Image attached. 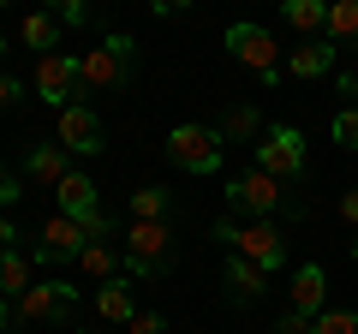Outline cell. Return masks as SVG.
<instances>
[{
	"mask_svg": "<svg viewBox=\"0 0 358 334\" xmlns=\"http://www.w3.org/2000/svg\"><path fill=\"white\" fill-rule=\"evenodd\" d=\"M215 239L227 245L233 257H245V263H257L263 275H275V269H287V239H281V227L275 221H215Z\"/></svg>",
	"mask_w": 358,
	"mask_h": 334,
	"instance_id": "obj_1",
	"label": "cell"
},
{
	"mask_svg": "<svg viewBox=\"0 0 358 334\" xmlns=\"http://www.w3.org/2000/svg\"><path fill=\"white\" fill-rule=\"evenodd\" d=\"M78 72H84V96H102V90H120L131 72H138V42L131 36H108L102 48L78 54Z\"/></svg>",
	"mask_w": 358,
	"mask_h": 334,
	"instance_id": "obj_2",
	"label": "cell"
},
{
	"mask_svg": "<svg viewBox=\"0 0 358 334\" xmlns=\"http://www.w3.org/2000/svg\"><path fill=\"white\" fill-rule=\"evenodd\" d=\"M227 203L233 209H251V221H263V215H305V197H293V191H281V180H268V173H239V180H227Z\"/></svg>",
	"mask_w": 358,
	"mask_h": 334,
	"instance_id": "obj_3",
	"label": "cell"
},
{
	"mask_svg": "<svg viewBox=\"0 0 358 334\" xmlns=\"http://www.w3.org/2000/svg\"><path fill=\"white\" fill-rule=\"evenodd\" d=\"M126 269L131 275H167L173 269V227H167V221H131Z\"/></svg>",
	"mask_w": 358,
	"mask_h": 334,
	"instance_id": "obj_4",
	"label": "cell"
},
{
	"mask_svg": "<svg viewBox=\"0 0 358 334\" xmlns=\"http://www.w3.org/2000/svg\"><path fill=\"white\" fill-rule=\"evenodd\" d=\"M227 54H233L239 66H251L257 84H281V72H287L281 48H275V36H268L263 24H233V30H227Z\"/></svg>",
	"mask_w": 358,
	"mask_h": 334,
	"instance_id": "obj_5",
	"label": "cell"
},
{
	"mask_svg": "<svg viewBox=\"0 0 358 334\" xmlns=\"http://www.w3.org/2000/svg\"><path fill=\"white\" fill-rule=\"evenodd\" d=\"M257 173H268V180H305V131L293 126H268L263 143H257Z\"/></svg>",
	"mask_w": 358,
	"mask_h": 334,
	"instance_id": "obj_6",
	"label": "cell"
},
{
	"mask_svg": "<svg viewBox=\"0 0 358 334\" xmlns=\"http://www.w3.org/2000/svg\"><path fill=\"white\" fill-rule=\"evenodd\" d=\"M221 131L215 126H173L167 131V161L185 167V173H215L221 167Z\"/></svg>",
	"mask_w": 358,
	"mask_h": 334,
	"instance_id": "obj_7",
	"label": "cell"
},
{
	"mask_svg": "<svg viewBox=\"0 0 358 334\" xmlns=\"http://www.w3.org/2000/svg\"><path fill=\"white\" fill-rule=\"evenodd\" d=\"M90 245H96V239H90L84 221H72V215H60V209H54V215L42 221V239L30 245V257H36V263H78Z\"/></svg>",
	"mask_w": 358,
	"mask_h": 334,
	"instance_id": "obj_8",
	"label": "cell"
},
{
	"mask_svg": "<svg viewBox=\"0 0 358 334\" xmlns=\"http://www.w3.org/2000/svg\"><path fill=\"white\" fill-rule=\"evenodd\" d=\"M36 96L54 108V114H66V108L84 102V72H78L72 54H48V60H36Z\"/></svg>",
	"mask_w": 358,
	"mask_h": 334,
	"instance_id": "obj_9",
	"label": "cell"
},
{
	"mask_svg": "<svg viewBox=\"0 0 358 334\" xmlns=\"http://www.w3.org/2000/svg\"><path fill=\"white\" fill-rule=\"evenodd\" d=\"M72 305H78V286L36 281L24 298H13V322H60V317H72Z\"/></svg>",
	"mask_w": 358,
	"mask_h": 334,
	"instance_id": "obj_10",
	"label": "cell"
},
{
	"mask_svg": "<svg viewBox=\"0 0 358 334\" xmlns=\"http://www.w3.org/2000/svg\"><path fill=\"white\" fill-rule=\"evenodd\" d=\"M60 143L72 155H102L108 150V131H102V114L90 102H78V108H66L60 114Z\"/></svg>",
	"mask_w": 358,
	"mask_h": 334,
	"instance_id": "obj_11",
	"label": "cell"
},
{
	"mask_svg": "<svg viewBox=\"0 0 358 334\" xmlns=\"http://www.w3.org/2000/svg\"><path fill=\"white\" fill-rule=\"evenodd\" d=\"M66 173H72V150H66L60 138H42V143H30V155H24V180H36V185H60Z\"/></svg>",
	"mask_w": 358,
	"mask_h": 334,
	"instance_id": "obj_12",
	"label": "cell"
},
{
	"mask_svg": "<svg viewBox=\"0 0 358 334\" xmlns=\"http://www.w3.org/2000/svg\"><path fill=\"white\" fill-rule=\"evenodd\" d=\"M96 317H102L108 328H131V322L143 317V310H138V293H131V281H108V286H96Z\"/></svg>",
	"mask_w": 358,
	"mask_h": 334,
	"instance_id": "obj_13",
	"label": "cell"
},
{
	"mask_svg": "<svg viewBox=\"0 0 358 334\" xmlns=\"http://www.w3.org/2000/svg\"><path fill=\"white\" fill-rule=\"evenodd\" d=\"M268 293V275L257 269V263H245V257H227V305H257V298Z\"/></svg>",
	"mask_w": 358,
	"mask_h": 334,
	"instance_id": "obj_14",
	"label": "cell"
},
{
	"mask_svg": "<svg viewBox=\"0 0 358 334\" xmlns=\"http://www.w3.org/2000/svg\"><path fill=\"white\" fill-rule=\"evenodd\" d=\"M287 293H293V317L317 322V317H322V293H329V281H322L317 263H305V269L293 275V286H287Z\"/></svg>",
	"mask_w": 358,
	"mask_h": 334,
	"instance_id": "obj_15",
	"label": "cell"
},
{
	"mask_svg": "<svg viewBox=\"0 0 358 334\" xmlns=\"http://www.w3.org/2000/svg\"><path fill=\"white\" fill-rule=\"evenodd\" d=\"M334 54H341V48H334L329 36H317V42H305V48L287 54V72H293V78H322V72H334Z\"/></svg>",
	"mask_w": 358,
	"mask_h": 334,
	"instance_id": "obj_16",
	"label": "cell"
},
{
	"mask_svg": "<svg viewBox=\"0 0 358 334\" xmlns=\"http://www.w3.org/2000/svg\"><path fill=\"white\" fill-rule=\"evenodd\" d=\"M30 269H36V257L30 251H0V298H24L30 293Z\"/></svg>",
	"mask_w": 358,
	"mask_h": 334,
	"instance_id": "obj_17",
	"label": "cell"
},
{
	"mask_svg": "<svg viewBox=\"0 0 358 334\" xmlns=\"http://www.w3.org/2000/svg\"><path fill=\"white\" fill-rule=\"evenodd\" d=\"M18 36H24V48H36L42 60L60 54V13H30L24 24H18Z\"/></svg>",
	"mask_w": 358,
	"mask_h": 334,
	"instance_id": "obj_18",
	"label": "cell"
},
{
	"mask_svg": "<svg viewBox=\"0 0 358 334\" xmlns=\"http://www.w3.org/2000/svg\"><path fill=\"white\" fill-rule=\"evenodd\" d=\"M78 269H84V275H96V281H120V251L102 239V245H90L84 257H78Z\"/></svg>",
	"mask_w": 358,
	"mask_h": 334,
	"instance_id": "obj_19",
	"label": "cell"
},
{
	"mask_svg": "<svg viewBox=\"0 0 358 334\" xmlns=\"http://www.w3.org/2000/svg\"><path fill=\"white\" fill-rule=\"evenodd\" d=\"M281 18L293 30H329V6H322V0H287Z\"/></svg>",
	"mask_w": 358,
	"mask_h": 334,
	"instance_id": "obj_20",
	"label": "cell"
},
{
	"mask_svg": "<svg viewBox=\"0 0 358 334\" xmlns=\"http://www.w3.org/2000/svg\"><path fill=\"white\" fill-rule=\"evenodd\" d=\"M329 42H358V0H334L329 6Z\"/></svg>",
	"mask_w": 358,
	"mask_h": 334,
	"instance_id": "obj_21",
	"label": "cell"
},
{
	"mask_svg": "<svg viewBox=\"0 0 358 334\" xmlns=\"http://www.w3.org/2000/svg\"><path fill=\"white\" fill-rule=\"evenodd\" d=\"M131 215H138V221H167V191H162V185L131 191Z\"/></svg>",
	"mask_w": 358,
	"mask_h": 334,
	"instance_id": "obj_22",
	"label": "cell"
},
{
	"mask_svg": "<svg viewBox=\"0 0 358 334\" xmlns=\"http://www.w3.org/2000/svg\"><path fill=\"white\" fill-rule=\"evenodd\" d=\"M310 334H358V310H322Z\"/></svg>",
	"mask_w": 358,
	"mask_h": 334,
	"instance_id": "obj_23",
	"label": "cell"
},
{
	"mask_svg": "<svg viewBox=\"0 0 358 334\" xmlns=\"http://www.w3.org/2000/svg\"><path fill=\"white\" fill-rule=\"evenodd\" d=\"M251 131H263V114H257V108H233L227 126H221V138H251Z\"/></svg>",
	"mask_w": 358,
	"mask_h": 334,
	"instance_id": "obj_24",
	"label": "cell"
},
{
	"mask_svg": "<svg viewBox=\"0 0 358 334\" xmlns=\"http://www.w3.org/2000/svg\"><path fill=\"white\" fill-rule=\"evenodd\" d=\"M334 143H341V150H358V102H346L341 114H334Z\"/></svg>",
	"mask_w": 358,
	"mask_h": 334,
	"instance_id": "obj_25",
	"label": "cell"
},
{
	"mask_svg": "<svg viewBox=\"0 0 358 334\" xmlns=\"http://www.w3.org/2000/svg\"><path fill=\"white\" fill-rule=\"evenodd\" d=\"M18 197H24V185H18V173H6V167H0V215H6V209H13Z\"/></svg>",
	"mask_w": 358,
	"mask_h": 334,
	"instance_id": "obj_26",
	"label": "cell"
},
{
	"mask_svg": "<svg viewBox=\"0 0 358 334\" xmlns=\"http://www.w3.org/2000/svg\"><path fill=\"white\" fill-rule=\"evenodd\" d=\"M126 334H167V317H155V310H143V317L131 322Z\"/></svg>",
	"mask_w": 358,
	"mask_h": 334,
	"instance_id": "obj_27",
	"label": "cell"
},
{
	"mask_svg": "<svg viewBox=\"0 0 358 334\" xmlns=\"http://www.w3.org/2000/svg\"><path fill=\"white\" fill-rule=\"evenodd\" d=\"M341 221H346V227H358V185H352V191H341Z\"/></svg>",
	"mask_w": 358,
	"mask_h": 334,
	"instance_id": "obj_28",
	"label": "cell"
},
{
	"mask_svg": "<svg viewBox=\"0 0 358 334\" xmlns=\"http://www.w3.org/2000/svg\"><path fill=\"white\" fill-rule=\"evenodd\" d=\"M275 334H310V322H305V317H293V310H287V317L275 322Z\"/></svg>",
	"mask_w": 358,
	"mask_h": 334,
	"instance_id": "obj_29",
	"label": "cell"
},
{
	"mask_svg": "<svg viewBox=\"0 0 358 334\" xmlns=\"http://www.w3.org/2000/svg\"><path fill=\"white\" fill-rule=\"evenodd\" d=\"M60 24H90V6H78V0H72V6H60Z\"/></svg>",
	"mask_w": 358,
	"mask_h": 334,
	"instance_id": "obj_30",
	"label": "cell"
},
{
	"mask_svg": "<svg viewBox=\"0 0 358 334\" xmlns=\"http://www.w3.org/2000/svg\"><path fill=\"white\" fill-rule=\"evenodd\" d=\"M6 102H18V78L13 72H0V108H6Z\"/></svg>",
	"mask_w": 358,
	"mask_h": 334,
	"instance_id": "obj_31",
	"label": "cell"
},
{
	"mask_svg": "<svg viewBox=\"0 0 358 334\" xmlns=\"http://www.w3.org/2000/svg\"><path fill=\"white\" fill-rule=\"evenodd\" d=\"M13 239H18V233H13V215H0V251H13Z\"/></svg>",
	"mask_w": 358,
	"mask_h": 334,
	"instance_id": "obj_32",
	"label": "cell"
},
{
	"mask_svg": "<svg viewBox=\"0 0 358 334\" xmlns=\"http://www.w3.org/2000/svg\"><path fill=\"white\" fill-rule=\"evenodd\" d=\"M341 96H358V72H341Z\"/></svg>",
	"mask_w": 358,
	"mask_h": 334,
	"instance_id": "obj_33",
	"label": "cell"
},
{
	"mask_svg": "<svg viewBox=\"0 0 358 334\" xmlns=\"http://www.w3.org/2000/svg\"><path fill=\"white\" fill-rule=\"evenodd\" d=\"M13 328V298H0V334Z\"/></svg>",
	"mask_w": 358,
	"mask_h": 334,
	"instance_id": "obj_34",
	"label": "cell"
},
{
	"mask_svg": "<svg viewBox=\"0 0 358 334\" xmlns=\"http://www.w3.org/2000/svg\"><path fill=\"white\" fill-rule=\"evenodd\" d=\"M84 334H96V328H84ZM102 334H114V328H102Z\"/></svg>",
	"mask_w": 358,
	"mask_h": 334,
	"instance_id": "obj_35",
	"label": "cell"
},
{
	"mask_svg": "<svg viewBox=\"0 0 358 334\" xmlns=\"http://www.w3.org/2000/svg\"><path fill=\"white\" fill-rule=\"evenodd\" d=\"M0 48H6V30H0Z\"/></svg>",
	"mask_w": 358,
	"mask_h": 334,
	"instance_id": "obj_36",
	"label": "cell"
},
{
	"mask_svg": "<svg viewBox=\"0 0 358 334\" xmlns=\"http://www.w3.org/2000/svg\"><path fill=\"white\" fill-rule=\"evenodd\" d=\"M352 257H358V239H352Z\"/></svg>",
	"mask_w": 358,
	"mask_h": 334,
	"instance_id": "obj_37",
	"label": "cell"
},
{
	"mask_svg": "<svg viewBox=\"0 0 358 334\" xmlns=\"http://www.w3.org/2000/svg\"><path fill=\"white\" fill-rule=\"evenodd\" d=\"M6 334H13V328H6Z\"/></svg>",
	"mask_w": 358,
	"mask_h": 334,
	"instance_id": "obj_38",
	"label": "cell"
}]
</instances>
